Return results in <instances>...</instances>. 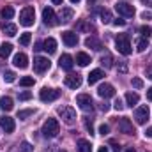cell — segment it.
<instances>
[{"label": "cell", "mask_w": 152, "mask_h": 152, "mask_svg": "<svg viewBox=\"0 0 152 152\" xmlns=\"http://www.w3.org/2000/svg\"><path fill=\"white\" fill-rule=\"evenodd\" d=\"M126 152H134V147H129V149H127Z\"/></svg>", "instance_id": "cell-54"}, {"label": "cell", "mask_w": 152, "mask_h": 152, "mask_svg": "<svg viewBox=\"0 0 152 152\" xmlns=\"http://www.w3.org/2000/svg\"><path fill=\"white\" fill-rule=\"evenodd\" d=\"M51 2H53V4H55V5H60V4H62V2H64V0H51Z\"/></svg>", "instance_id": "cell-53"}, {"label": "cell", "mask_w": 152, "mask_h": 152, "mask_svg": "<svg viewBox=\"0 0 152 152\" xmlns=\"http://www.w3.org/2000/svg\"><path fill=\"white\" fill-rule=\"evenodd\" d=\"M142 20H145V21L152 20V12L151 11H143V12H142Z\"/></svg>", "instance_id": "cell-45"}, {"label": "cell", "mask_w": 152, "mask_h": 152, "mask_svg": "<svg viewBox=\"0 0 152 152\" xmlns=\"http://www.w3.org/2000/svg\"><path fill=\"white\" fill-rule=\"evenodd\" d=\"M58 64H60V67H62L64 71H71V69H73V66H75V62H73V57H71V55H67V53H64V55L60 57Z\"/></svg>", "instance_id": "cell-17"}, {"label": "cell", "mask_w": 152, "mask_h": 152, "mask_svg": "<svg viewBox=\"0 0 152 152\" xmlns=\"http://www.w3.org/2000/svg\"><path fill=\"white\" fill-rule=\"evenodd\" d=\"M34 20H36V9L32 5H25L20 12V25L30 27V25H34Z\"/></svg>", "instance_id": "cell-3"}, {"label": "cell", "mask_w": 152, "mask_h": 152, "mask_svg": "<svg viewBox=\"0 0 152 152\" xmlns=\"http://www.w3.org/2000/svg\"><path fill=\"white\" fill-rule=\"evenodd\" d=\"M147 78H149V80H152V66H149V67H147Z\"/></svg>", "instance_id": "cell-48"}, {"label": "cell", "mask_w": 152, "mask_h": 152, "mask_svg": "<svg viewBox=\"0 0 152 152\" xmlns=\"http://www.w3.org/2000/svg\"><path fill=\"white\" fill-rule=\"evenodd\" d=\"M118 131L124 133V134H134V133H136L133 122H131L127 117H122V118L118 120Z\"/></svg>", "instance_id": "cell-10"}, {"label": "cell", "mask_w": 152, "mask_h": 152, "mask_svg": "<svg viewBox=\"0 0 152 152\" xmlns=\"http://www.w3.org/2000/svg\"><path fill=\"white\" fill-rule=\"evenodd\" d=\"M140 34H142L145 39H149V37L152 36V27H149V25H143V27H140Z\"/></svg>", "instance_id": "cell-35"}, {"label": "cell", "mask_w": 152, "mask_h": 152, "mask_svg": "<svg viewBox=\"0 0 152 152\" xmlns=\"http://www.w3.org/2000/svg\"><path fill=\"white\" fill-rule=\"evenodd\" d=\"M83 124H85V129H87V131L92 134V133H94V127H92V120H90V118H85V120H83Z\"/></svg>", "instance_id": "cell-42"}, {"label": "cell", "mask_w": 152, "mask_h": 152, "mask_svg": "<svg viewBox=\"0 0 152 152\" xmlns=\"http://www.w3.org/2000/svg\"><path fill=\"white\" fill-rule=\"evenodd\" d=\"M30 97H32V92H28V90L20 92V101H28Z\"/></svg>", "instance_id": "cell-40"}, {"label": "cell", "mask_w": 152, "mask_h": 152, "mask_svg": "<svg viewBox=\"0 0 152 152\" xmlns=\"http://www.w3.org/2000/svg\"><path fill=\"white\" fill-rule=\"evenodd\" d=\"M34 115V110H21L20 113H18V118L20 120H27L28 117H32Z\"/></svg>", "instance_id": "cell-37"}, {"label": "cell", "mask_w": 152, "mask_h": 152, "mask_svg": "<svg viewBox=\"0 0 152 152\" xmlns=\"http://www.w3.org/2000/svg\"><path fill=\"white\" fill-rule=\"evenodd\" d=\"M113 108L117 110V112H120V110H124V103H122L120 99H115V103H113Z\"/></svg>", "instance_id": "cell-43"}, {"label": "cell", "mask_w": 152, "mask_h": 152, "mask_svg": "<svg viewBox=\"0 0 152 152\" xmlns=\"http://www.w3.org/2000/svg\"><path fill=\"white\" fill-rule=\"evenodd\" d=\"M36 51H39V50H42V42H36V48H34Z\"/></svg>", "instance_id": "cell-50"}, {"label": "cell", "mask_w": 152, "mask_h": 152, "mask_svg": "<svg viewBox=\"0 0 152 152\" xmlns=\"http://www.w3.org/2000/svg\"><path fill=\"white\" fill-rule=\"evenodd\" d=\"M50 66H51V62H50L46 57H36V58H34V71L39 73V75L44 73V71H48Z\"/></svg>", "instance_id": "cell-9"}, {"label": "cell", "mask_w": 152, "mask_h": 152, "mask_svg": "<svg viewBox=\"0 0 152 152\" xmlns=\"http://www.w3.org/2000/svg\"><path fill=\"white\" fill-rule=\"evenodd\" d=\"M115 46H117V51L122 53V55H126V57L133 53L131 41H129V36H127V34H118L117 39H115Z\"/></svg>", "instance_id": "cell-2"}, {"label": "cell", "mask_w": 152, "mask_h": 152, "mask_svg": "<svg viewBox=\"0 0 152 152\" xmlns=\"http://www.w3.org/2000/svg\"><path fill=\"white\" fill-rule=\"evenodd\" d=\"M0 108H2L4 112H11V110L14 108V101H12L9 96H4V97H0Z\"/></svg>", "instance_id": "cell-19"}, {"label": "cell", "mask_w": 152, "mask_h": 152, "mask_svg": "<svg viewBox=\"0 0 152 152\" xmlns=\"http://www.w3.org/2000/svg\"><path fill=\"white\" fill-rule=\"evenodd\" d=\"M115 9H117V12H118L120 16H124V18H133V16H134V7H133L131 4H127V2H117V4H115Z\"/></svg>", "instance_id": "cell-6"}, {"label": "cell", "mask_w": 152, "mask_h": 152, "mask_svg": "<svg viewBox=\"0 0 152 152\" xmlns=\"http://www.w3.org/2000/svg\"><path fill=\"white\" fill-rule=\"evenodd\" d=\"M149 106H138L136 110H134V120L138 122V124H147V120H149Z\"/></svg>", "instance_id": "cell-11"}, {"label": "cell", "mask_w": 152, "mask_h": 152, "mask_svg": "<svg viewBox=\"0 0 152 152\" xmlns=\"http://www.w3.org/2000/svg\"><path fill=\"white\" fill-rule=\"evenodd\" d=\"M71 2H73V4H78V2H80V0H71Z\"/></svg>", "instance_id": "cell-55"}, {"label": "cell", "mask_w": 152, "mask_h": 152, "mask_svg": "<svg viewBox=\"0 0 152 152\" xmlns=\"http://www.w3.org/2000/svg\"><path fill=\"white\" fill-rule=\"evenodd\" d=\"M42 20H44V23L50 25V27H55V25L60 23V20H57V14H55V11H53L51 7H44V9H42Z\"/></svg>", "instance_id": "cell-8"}, {"label": "cell", "mask_w": 152, "mask_h": 152, "mask_svg": "<svg viewBox=\"0 0 152 152\" xmlns=\"http://www.w3.org/2000/svg\"><path fill=\"white\" fill-rule=\"evenodd\" d=\"M4 80H5L7 83H12V81L16 80V75H14V71H9V69H5V71H4Z\"/></svg>", "instance_id": "cell-36"}, {"label": "cell", "mask_w": 152, "mask_h": 152, "mask_svg": "<svg viewBox=\"0 0 152 152\" xmlns=\"http://www.w3.org/2000/svg\"><path fill=\"white\" fill-rule=\"evenodd\" d=\"M108 133H110V126H108V124H101V126H99V134L106 136Z\"/></svg>", "instance_id": "cell-41"}, {"label": "cell", "mask_w": 152, "mask_h": 152, "mask_svg": "<svg viewBox=\"0 0 152 152\" xmlns=\"http://www.w3.org/2000/svg\"><path fill=\"white\" fill-rule=\"evenodd\" d=\"M32 151H34V147H32L28 142H23V143L20 145V149H18L16 152H32Z\"/></svg>", "instance_id": "cell-38"}, {"label": "cell", "mask_w": 152, "mask_h": 152, "mask_svg": "<svg viewBox=\"0 0 152 152\" xmlns=\"http://www.w3.org/2000/svg\"><path fill=\"white\" fill-rule=\"evenodd\" d=\"M97 94H99V97H103V99H110V97H113L115 96L113 85H110V83H103V85L97 88Z\"/></svg>", "instance_id": "cell-12"}, {"label": "cell", "mask_w": 152, "mask_h": 152, "mask_svg": "<svg viewBox=\"0 0 152 152\" xmlns=\"http://www.w3.org/2000/svg\"><path fill=\"white\" fill-rule=\"evenodd\" d=\"M147 48H149V39H145V37L140 39L138 44H136V50H138V51H145Z\"/></svg>", "instance_id": "cell-34"}, {"label": "cell", "mask_w": 152, "mask_h": 152, "mask_svg": "<svg viewBox=\"0 0 152 152\" xmlns=\"http://www.w3.org/2000/svg\"><path fill=\"white\" fill-rule=\"evenodd\" d=\"M12 64L16 67H20V69H27L28 67V57L25 53H16L14 58H12Z\"/></svg>", "instance_id": "cell-15"}, {"label": "cell", "mask_w": 152, "mask_h": 152, "mask_svg": "<svg viewBox=\"0 0 152 152\" xmlns=\"http://www.w3.org/2000/svg\"><path fill=\"white\" fill-rule=\"evenodd\" d=\"M126 103H127V106H136L138 103H140V96L136 94V92H127L126 94Z\"/></svg>", "instance_id": "cell-21"}, {"label": "cell", "mask_w": 152, "mask_h": 152, "mask_svg": "<svg viewBox=\"0 0 152 152\" xmlns=\"http://www.w3.org/2000/svg\"><path fill=\"white\" fill-rule=\"evenodd\" d=\"M131 83H133L134 88H142V87H143V80H142V78H133Z\"/></svg>", "instance_id": "cell-39"}, {"label": "cell", "mask_w": 152, "mask_h": 152, "mask_svg": "<svg viewBox=\"0 0 152 152\" xmlns=\"http://www.w3.org/2000/svg\"><path fill=\"white\" fill-rule=\"evenodd\" d=\"M76 64H78V66H81V67H85V66H88V64H90V57H88L87 53H83V51H81V53H78V55H76Z\"/></svg>", "instance_id": "cell-27"}, {"label": "cell", "mask_w": 152, "mask_h": 152, "mask_svg": "<svg viewBox=\"0 0 152 152\" xmlns=\"http://www.w3.org/2000/svg\"><path fill=\"white\" fill-rule=\"evenodd\" d=\"M57 112H58L60 118H62L66 124H73V122L76 120V112L71 108V106H60Z\"/></svg>", "instance_id": "cell-7"}, {"label": "cell", "mask_w": 152, "mask_h": 152, "mask_svg": "<svg viewBox=\"0 0 152 152\" xmlns=\"http://www.w3.org/2000/svg\"><path fill=\"white\" fill-rule=\"evenodd\" d=\"M42 50H44V51H48L50 55H53V53L57 51V41H55L53 37L44 39V42H42Z\"/></svg>", "instance_id": "cell-18"}, {"label": "cell", "mask_w": 152, "mask_h": 152, "mask_svg": "<svg viewBox=\"0 0 152 152\" xmlns=\"http://www.w3.org/2000/svg\"><path fill=\"white\" fill-rule=\"evenodd\" d=\"M42 136L46 138H55L58 133H60V124L57 118H48L44 124H42V129H41Z\"/></svg>", "instance_id": "cell-1"}, {"label": "cell", "mask_w": 152, "mask_h": 152, "mask_svg": "<svg viewBox=\"0 0 152 152\" xmlns=\"http://www.w3.org/2000/svg\"><path fill=\"white\" fill-rule=\"evenodd\" d=\"M73 9L71 7H62V11H60V21H64V23H67V21H71L73 20Z\"/></svg>", "instance_id": "cell-22"}, {"label": "cell", "mask_w": 152, "mask_h": 152, "mask_svg": "<svg viewBox=\"0 0 152 152\" xmlns=\"http://www.w3.org/2000/svg\"><path fill=\"white\" fill-rule=\"evenodd\" d=\"M145 134H147V136H152V126H151V127H147V131H145Z\"/></svg>", "instance_id": "cell-52"}, {"label": "cell", "mask_w": 152, "mask_h": 152, "mask_svg": "<svg viewBox=\"0 0 152 152\" xmlns=\"http://www.w3.org/2000/svg\"><path fill=\"white\" fill-rule=\"evenodd\" d=\"M101 66H104L106 69H110V67L113 66V58H112V55H110V53H106V55H103V57H101Z\"/></svg>", "instance_id": "cell-31"}, {"label": "cell", "mask_w": 152, "mask_h": 152, "mask_svg": "<svg viewBox=\"0 0 152 152\" xmlns=\"http://www.w3.org/2000/svg\"><path fill=\"white\" fill-rule=\"evenodd\" d=\"M2 32H4L5 36L12 37V36H16L18 28H16V25H12V23H4V25H2Z\"/></svg>", "instance_id": "cell-25"}, {"label": "cell", "mask_w": 152, "mask_h": 152, "mask_svg": "<svg viewBox=\"0 0 152 152\" xmlns=\"http://www.w3.org/2000/svg\"><path fill=\"white\" fill-rule=\"evenodd\" d=\"M12 53V44L11 42H4L0 46V58H9Z\"/></svg>", "instance_id": "cell-23"}, {"label": "cell", "mask_w": 152, "mask_h": 152, "mask_svg": "<svg viewBox=\"0 0 152 152\" xmlns=\"http://www.w3.org/2000/svg\"><path fill=\"white\" fill-rule=\"evenodd\" d=\"M113 25L115 27H124V25H126V20H122V18H115Z\"/></svg>", "instance_id": "cell-44"}, {"label": "cell", "mask_w": 152, "mask_h": 152, "mask_svg": "<svg viewBox=\"0 0 152 152\" xmlns=\"http://www.w3.org/2000/svg\"><path fill=\"white\" fill-rule=\"evenodd\" d=\"M142 2H145V4H147V5H149V0H142Z\"/></svg>", "instance_id": "cell-56"}, {"label": "cell", "mask_w": 152, "mask_h": 152, "mask_svg": "<svg viewBox=\"0 0 152 152\" xmlns=\"http://www.w3.org/2000/svg\"><path fill=\"white\" fill-rule=\"evenodd\" d=\"M0 16H2L4 20H11V18L14 16V7H12V5H5V7L0 11Z\"/></svg>", "instance_id": "cell-29"}, {"label": "cell", "mask_w": 152, "mask_h": 152, "mask_svg": "<svg viewBox=\"0 0 152 152\" xmlns=\"http://www.w3.org/2000/svg\"><path fill=\"white\" fill-rule=\"evenodd\" d=\"M64 81H66V85H67L69 88H73V90H76V88L81 87V76L80 75H73V73H71V75L66 76Z\"/></svg>", "instance_id": "cell-14"}, {"label": "cell", "mask_w": 152, "mask_h": 152, "mask_svg": "<svg viewBox=\"0 0 152 152\" xmlns=\"http://www.w3.org/2000/svg\"><path fill=\"white\" fill-rule=\"evenodd\" d=\"M99 110H101V112H108V110H110V104H108V103H103V104H99Z\"/></svg>", "instance_id": "cell-46"}, {"label": "cell", "mask_w": 152, "mask_h": 152, "mask_svg": "<svg viewBox=\"0 0 152 152\" xmlns=\"http://www.w3.org/2000/svg\"><path fill=\"white\" fill-rule=\"evenodd\" d=\"M147 99H149V101H152V87L147 90Z\"/></svg>", "instance_id": "cell-49"}, {"label": "cell", "mask_w": 152, "mask_h": 152, "mask_svg": "<svg viewBox=\"0 0 152 152\" xmlns=\"http://www.w3.org/2000/svg\"><path fill=\"white\" fill-rule=\"evenodd\" d=\"M85 46H87V48H92V50H96V51H99V50L103 48L101 41L96 39V37H87L85 39Z\"/></svg>", "instance_id": "cell-20"}, {"label": "cell", "mask_w": 152, "mask_h": 152, "mask_svg": "<svg viewBox=\"0 0 152 152\" xmlns=\"http://www.w3.org/2000/svg\"><path fill=\"white\" fill-rule=\"evenodd\" d=\"M88 2H96V0H88Z\"/></svg>", "instance_id": "cell-57"}, {"label": "cell", "mask_w": 152, "mask_h": 152, "mask_svg": "<svg viewBox=\"0 0 152 152\" xmlns=\"http://www.w3.org/2000/svg\"><path fill=\"white\" fill-rule=\"evenodd\" d=\"M0 127H2V131H5V133H12V131H14V118H11V117H7V115L0 117Z\"/></svg>", "instance_id": "cell-16"}, {"label": "cell", "mask_w": 152, "mask_h": 152, "mask_svg": "<svg viewBox=\"0 0 152 152\" xmlns=\"http://www.w3.org/2000/svg\"><path fill=\"white\" fill-rule=\"evenodd\" d=\"M60 97V90H57V88H48V87H44L41 92H39V99L42 101V103H51V101H55V99H58Z\"/></svg>", "instance_id": "cell-4"}, {"label": "cell", "mask_w": 152, "mask_h": 152, "mask_svg": "<svg viewBox=\"0 0 152 152\" xmlns=\"http://www.w3.org/2000/svg\"><path fill=\"white\" fill-rule=\"evenodd\" d=\"M62 41H64L66 46L73 48V46L78 44V34H75L73 30H66V32H62Z\"/></svg>", "instance_id": "cell-13"}, {"label": "cell", "mask_w": 152, "mask_h": 152, "mask_svg": "<svg viewBox=\"0 0 152 152\" xmlns=\"http://www.w3.org/2000/svg\"><path fill=\"white\" fill-rule=\"evenodd\" d=\"M76 147H78V152H92V145L88 140H78Z\"/></svg>", "instance_id": "cell-28"}, {"label": "cell", "mask_w": 152, "mask_h": 152, "mask_svg": "<svg viewBox=\"0 0 152 152\" xmlns=\"http://www.w3.org/2000/svg\"><path fill=\"white\" fill-rule=\"evenodd\" d=\"M97 152H108V147H106V145H103V147H99V149H97Z\"/></svg>", "instance_id": "cell-51"}, {"label": "cell", "mask_w": 152, "mask_h": 152, "mask_svg": "<svg viewBox=\"0 0 152 152\" xmlns=\"http://www.w3.org/2000/svg\"><path fill=\"white\" fill-rule=\"evenodd\" d=\"M76 30H78V32H90V30H94V27H92L88 21L80 20V21L76 23Z\"/></svg>", "instance_id": "cell-26"}, {"label": "cell", "mask_w": 152, "mask_h": 152, "mask_svg": "<svg viewBox=\"0 0 152 152\" xmlns=\"http://www.w3.org/2000/svg\"><path fill=\"white\" fill-rule=\"evenodd\" d=\"M110 145L113 147V152H120V147H118V145H117L115 142H110Z\"/></svg>", "instance_id": "cell-47"}, {"label": "cell", "mask_w": 152, "mask_h": 152, "mask_svg": "<svg viewBox=\"0 0 152 152\" xmlns=\"http://www.w3.org/2000/svg\"><path fill=\"white\" fill-rule=\"evenodd\" d=\"M103 76H104V73H103L101 69H94V71H90V75H88V83L94 85V83H97Z\"/></svg>", "instance_id": "cell-24"}, {"label": "cell", "mask_w": 152, "mask_h": 152, "mask_svg": "<svg viewBox=\"0 0 152 152\" xmlns=\"http://www.w3.org/2000/svg\"><path fill=\"white\" fill-rule=\"evenodd\" d=\"M76 104L83 110V112H92L94 110V101L88 94H80L76 97Z\"/></svg>", "instance_id": "cell-5"}, {"label": "cell", "mask_w": 152, "mask_h": 152, "mask_svg": "<svg viewBox=\"0 0 152 152\" xmlns=\"http://www.w3.org/2000/svg\"><path fill=\"white\" fill-rule=\"evenodd\" d=\"M30 39H32V34H30V32H25V34L20 36V44H21V46H28Z\"/></svg>", "instance_id": "cell-33"}, {"label": "cell", "mask_w": 152, "mask_h": 152, "mask_svg": "<svg viewBox=\"0 0 152 152\" xmlns=\"http://www.w3.org/2000/svg\"><path fill=\"white\" fill-rule=\"evenodd\" d=\"M58 152H66V151H58Z\"/></svg>", "instance_id": "cell-58"}, {"label": "cell", "mask_w": 152, "mask_h": 152, "mask_svg": "<svg viewBox=\"0 0 152 152\" xmlns=\"http://www.w3.org/2000/svg\"><path fill=\"white\" fill-rule=\"evenodd\" d=\"M99 18H101V21L104 23V25H108V23H112V12L108 11V9H101L99 11Z\"/></svg>", "instance_id": "cell-30"}, {"label": "cell", "mask_w": 152, "mask_h": 152, "mask_svg": "<svg viewBox=\"0 0 152 152\" xmlns=\"http://www.w3.org/2000/svg\"><path fill=\"white\" fill-rule=\"evenodd\" d=\"M34 83H36V80H34L32 76H23V78L20 80V85H21V87H32Z\"/></svg>", "instance_id": "cell-32"}]
</instances>
